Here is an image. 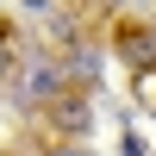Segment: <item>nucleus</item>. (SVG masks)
<instances>
[{"instance_id":"1","label":"nucleus","mask_w":156,"mask_h":156,"mask_svg":"<svg viewBox=\"0 0 156 156\" xmlns=\"http://www.w3.org/2000/svg\"><path fill=\"white\" fill-rule=\"evenodd\" d=\"M25 94H37V100H50V94H62V75H56V62H25Z\"/></svg>"},{"instance_id":"2","label":"nucleus","mask_w":156,"mask_h":156,"mask_svg":"<svg viewBox=\"0 0 156 156\" xmlns=\"http://www.w3.org/2000/svg\"><path fill=\"white\" fill-rule=\"evenodd\" d=\"M119 50L137 69H156V31H119Z\"/></svg>"},{"instance_id":"3","label":"nucleus","mask_w":156,"mask_h":156,"mask_svg":"<svg viewBox=\"0 0 156 156\" xmlns=\"http://www.w3.org/2000/svg\"><path fill=\"white\" fill-rule=\"evenodd\" d=\"M6 75H12V37L0 31V81H6Z\"/></svg>"},{"instance_id":"4","label":"nucleus","mask_w":156,"mask_h":156,"mask_svg":"<svg viewBox=\"0 0 156 156\" xmlns=\"http://www.w3.org/2000/svg\"><path fill=\"white\" fill-rule=\"evenodd\" d=\"M50 156H81V150H62V144H56V150H50Z\"/></svg>"}]
</instances>
